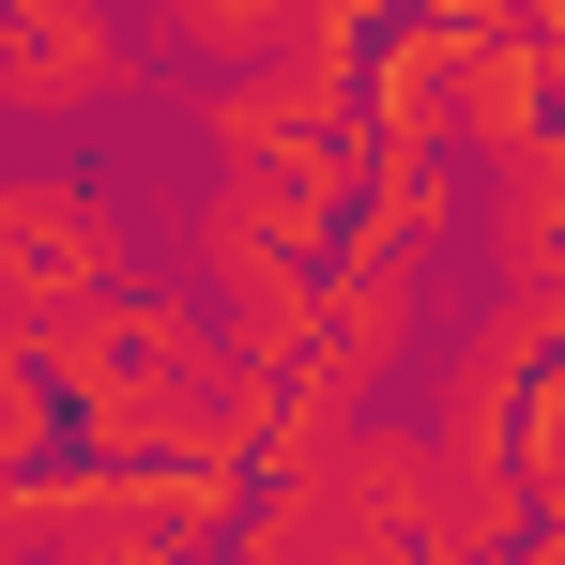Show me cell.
Masks as SVG:
<instances>
[{"label":"cell","instance_id":"6da1fadb","mask_svg":"<svg viewBox=\"0 0 565 565\" xmlns=\"http://www.w3.org/2000/svg\"><path fill=\"white\" fill-rule=\"evenodd\" d=\"M31 352L62 382V428L93 459H245V352L199 290H93L62 321H31Z\"/></svg>","mask_w":565,"mask_h":565},{"label":"cell","instance_id":"7a4b0ae2","mask_svg":"<svg viewBox=\"0 0 565 565\" xmlns=\"http://www.w3.org/2000/svg\"><path fill=\"white\" fill-rule=\"evenodd\" d=\"M230 551H276V565H428V444L382 428V413H321V428L245 444Z\"/></svg>","mask_w":565,"mask_h":565},{"label":"cell","instance_id":"3957f363","mask_svg":"<svg viewBox=\"0 0 565 565\" xmlns=\"http://www.w3.org/2000/svg\"><path fill=\"white\" fill-rule=\"evenodd\" d=\"M138 276V214L93 184V169H0V321H62L93 290Z\"/></svg>","mask_w":565,"mask_h":565},{"label":"cell","instance_id":"277c9868","mask_svg":"<svg viewBox=\"0 0 565 565\" xmlns=\"http://www.w3.org/2000/svg\"><path fill=\"white\" fill-rule=\"evenodd\" d=\"M138 93V31L107 0H0V107L15 122H77Z\"/></svg>","mask_w":565,"mask_h":565},{"label":"cell","instance_id":"5b68a950","mask_svg":"<svg viewBox=\"0 0 565 565\" xmlns=\"http://www.w3.org/2000/svg\"><path fill=\"white\" fill-rule=\"evenodd\" d=\"M473 169H489V214H473L489 230V290H551L565 306V153H551V122L535 138H489Z\"/></svg>","mask_w":565,"mask_h":565},{"label":"cell","instance_id":"8992f818","mask_svg":"<svg viewBox=\"0 0 565 565\" xmlns=\"http://www.w3.org/2000/svg\"><path fill=\"white\" fill-rule=\"evenodd\" d=\"M77 428H62V382H46V352L0 321V473H31V459H62Z\"/></svg>","mask_w":565,"mask_h":565}]
</instances>
